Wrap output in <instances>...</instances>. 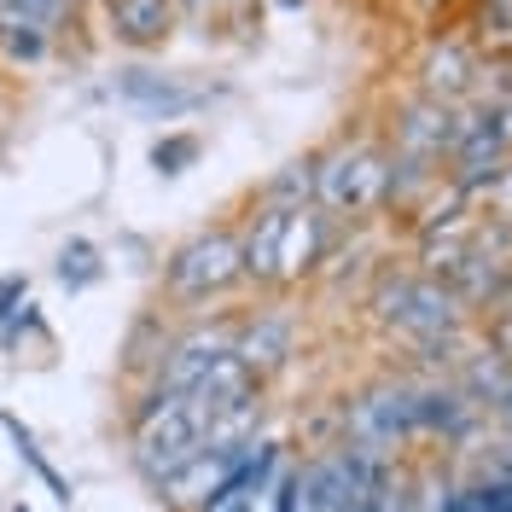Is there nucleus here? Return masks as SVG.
<instances>
[{
    "mask_svg": "<svg viewBox=\"0 0 512 512\" xmlns=\"http://www.w3.org/2000/svg\"><path fill=\"white\" fill-rule=\"evenodd\" d=\"M216 408L198 396V390H152L140 408H134V472L140 478L163 483L169 472H181L192 454H204V431H210Z\"/></svg>",
    "mask_w": 512,
    "mask_h": 512,
    "instance_id": "obj_1",
    "label": "nucleus"
},
{
    "mask_svg": "<svg viewBox=\"0 0 512 512\" xmlns=\"http://www.w3.org/2000/svg\"><path fill=\"white\" fill-rule=\"evenodd\" d=\"M373 309H379V320H390L396 332H408V338L425 344V350L454 344V332H460V297H448L443 286L414 280V274L384 280L379 297H373Z\"/></svg>",
    "mask_w": 512,
    "mask_h": 512,
    "instance_id": "obj_2",
    "label": "nucleus"
},
{
    "mask_svg": "<svg viewBox=\"0 0 512 512\" xmlns=\"http://www.w3.org/2000/svg\"><path fill=\"white\" fill-rule=\"evenodd\" d=\"M245 274V256L233 233H198L187 251H175L169 262V291L175 297H210V291L233 286Z\"/></svg>",
    "mask_w": 512,
    "mask_h": 512,
    "instance_id": "obj_3",
    "label": "nucleus"
},
{
    "mask_svg": "<svg viewBox=\"0 0 512 512\" xmlns=\"http://www.w3.org/2000/svg\"><path fill=\"white\" fill-rule=\"evenodd\" d=\"M251 448H256V437L251 443H239V448H204V454H192L181 472H169V478L158 483V495L175 512H204L210 507V495H216V489L251 460Z\"/></svg>",
    "mask_w": 512,
    "mask_h": 512,
    "instance_id": "obj_4",
    "label": "nucleus"
},
{
    "mask_svg": "<svg viewBox=\"0 0 512 512\" xmlns=\"http://www.w3.org/2000/svg\"><path fill=\"white\" fill-rule=\"evenodd\" d=\"M233 326H192L187 338H175L169 350H163V367H158V390H192V384L204 379L216 361H227L233 355Z\"/></svg>",
    "mask_w": 512,
    "mask_h": 512,
    "instance_id": "obj_5",
    "label": "nucleus"
},
{
    "mask_svg": "<svg viewBox=\"0 0 512 512\" xmlns=\"http://www.w3.org/2000/svg\"><path fill=\"white\" fill-rule=\"evenodd\" d=\"M384 181H390V169L373 152H350L332 169H315V192L326 210H367L384 198Z\"/></svg>",
    "mask_w": 512,
    "mask_h": 512,
    "instance_id": "obj_6",
    "label": "nucleus"
},
{
    "mask_svg": "<svg viewBox=\"0 0 512 512\" xmlns=\"http://www.w3.org/2000/svg\"><path fill=\"white\" fill-rule=\"evenodd\" d=\"M233 355L245 361V373L262 379V373H274V367H286L291 355V320L286 315H256L239 338H233Z\"/></svg>",
    "mask_w": 512,
    "mask_h": 512,
    "instance_id": "obj_7",
    "label": "nucleus"
},
{
    "mask_svg": "<svg viewBox=\"0 0 512 512\" xmlns=\"http://www.w3.org/2000/svg\"><path fill=\"white\" fill-rule=\"evenodd\" d=\"M402 163H431L443 158V146H454V117H448V105H414L408 117H402Z\"/></svg>",
    "mask_w": 512,
    "mask_h": 512,
    "instance_id": "obj_8",
    "label": "nucleus"
},
{
    "mask_svg": "<svg viewBox=\"0 0 512 512\" xmlns=\"http://www.w3.org/2000/svg\"><path fill=\"white\" fill-rule=\"evenodd\" d=\"M117 94L134 99V105H146L152 117H181V111H198V105H204V94L175 88L158 70H123V76H117Z\"/></svg>",
    "mask_w": 512,
    "mask_h": 512,
    "instance_id": "obj_9",
    "label": "nucleus"
},
{
    "mask_svg": "<svg viewBox=\"0 0 512 512\" xmlns=\"http://www.w3.org/2000/svg\"><path fill=\"white\" fill-rule=\"evenodd\" d=\"M320 256V216L315 210H291L286 233H280V256H274V280H297L309 274Z\"/></svg>",
    "mask_w": 512,
    "mask_h": 512,
    "instance_id": "obj_10",
    "label": "nucleus"
},
{
    "mask_svg": "<svg viewBox=\"0 0 512 512\" xmlns=\"http://www.w3.org/2000/svg\"><path fill=\"white\" fill-rule=\"evenodd\" d=\"M111 6V30L123 41H158L169 35V0H105Z\"/></svg>",
    "mask_w": 512,
    "mask_h": 512,
    "instance_id": "obj_11",
    "label": "nucleus"
},
{
    "mask_svg": "<svg viewBox=\"0 0 512 512\" xmlns=\"http://www.w3.org/2000/svg\"><path fill=\"white\" fill-rule=\"evenodd\" d=\"M280 233H286V210H262L251 227V239L239 245L245 256V274L251 280H274V256H280Z\"/></svg>",
    "mask_w": 512,
    "mask_h": 512,
    "instance_id": "obj_12",
    "label": "nucleus"
},
{
    "mask_svg": "<svg viewBox=\"0 0 512 512\" xmlns=\"http://www.w3.org/2000/svg\"><path fill=\"white\" fill-rule=\"evenodd\" d=\"M309 192H315V163H291V169H280L274 181H268V192H262V210H309Z\"/></svg>",
    "mask_w": 512,
    "mask_h": 512,
    "instance_id": "obj_13",
    "label": "nucleus"
},
{
    "mask_svg": "<svg viewBox=\"0 0 512 512\" xmlns=\"http://www.w3.org/2000/svg\"><path fill=\"white\" fill-rule=\"evenodd\" d=\"M0 47H6L12 64H35L47 53V30L30 24V18H18V12H6V18H0Z\"/></svg>",
    "mask_w": 512,
    "mask_h": 512,
    "instance_id": "obj_14",
    "label": "nucleus"
},
{
    "mask_svg": "<svg viewBox=\"0 0 512 512\" xmlns=\"http://www.w3.org/2000/svg\"><path fill=\"white\" fill-rule=\"evenodd\" d=\"M59 280L70 291H82V286H94L99 280V251L88 245V239H70V245L59 251Z\"/></svg>",
    "mask_w": 512,
    "mask_h": 512,
    "instance_id": "obj_15",
    "label": "nucleus"
},
{
    "mask_svg": "<svg viewBox=\"0 0 512 512\" xmlns=\"http://www.w3.org/2000/svg\"><path fill=\"white\" fill-rule=\"evenodd\" d=\"M6 437H12V443H18V454H24V460H30L35 472H41V483H47V489H53V495H59L64 507H70V483L59 478V472H53V466H47V454H41V448H35V437L30 431H24V425H18V419L6 414Z\"/></svg>",
    "mask_w": 512,
    "mask_h": 512,
    "instance_id": "obj_16",
    "label": "nucleus"
},
{
    "mask_svg": "<svg viewBox=\"0 0 512 512\" xmlns=\"http://www.w3.org/2000/svg\"><path fill=\"white\" fill-rule=\"evenodd\" d=\"M152 163H158V175H181L187 163H198V134H163L152 146Z\"/></svg>",
    "mask_w": 512,
    "mask_h": 512,
    "instance_id": "obj_17",
    "label": "nucleus"
},
{
    "mask_svg": "<svg viewBox=\"0 0 512 512\" xmlns=\"http://www.w3.org/2000/svg\"><path fill=\"white\" fill-rule=\"evenodd\" d=\"M425 82H431L437 94H460V88H466V53H460V47H443V53L431 59V76H425Z\"/></svg>",
    "mask_w": 512,
    "mask_h": 512,
    "instance_id": "obj_18",
    "label": "nucleus"
},
{
    "mask_svg": "<svg viewBox=\"0 0 512 512\" xmlns=\"http://www.w3.org/2000/svg\"><path fill=\"white\" fill-rule=\"evenodd\" d=\"M507 379H512V373L501 367V355H478V361H472V373H466V396H489V402H495Z\"/></svg>",
    "mask_w": 512,
    "mask_h": 512,
    "instance_id": "obj_19",
    "label": "nucleus"
},
{
    "mask_svg": "<svg viewBox=\"0 0 512 512\" xmlns=\"http://www.w3.org/2000/svg\"><path fill=\"white\" fill-rule=\"evenodd\" d=\"M466 507L472 512H512V478H495V483L466 489Z\"/></svg>",
    "mask_w": 512,
    "mask_h": 512,
    "instance_id": "obj_20",
    "label": "nucleus"
},
{
    "mask_svg": "<svg viewBox=\"0 0 512 512\" xmlns=\"http://www.w3.org/2000/svg\"><path fill=\"white\" fill-rule=\"evenodd\" d=\"M24 303H30V280H24V274H6V280H0V326L18 315Z\"/></svg>",
    "mask_w": 512,
    "mask_h": 512,
    "instance_id": "obj_21",
    "label": "nucleus"
},
{
    "mask_svg": "<svg viewBox=\"0 0 512 512\" xmlns=\"http://www.w3.org/2000/svg\"><path fill=\"white\" fill-rule=\"evenodd\" d=\"M379 501H384V489H373V495H361V489H355L350 501H344V512H379Z\"/></svg>",
    "mask_w": 512,
    "mask_h": 512,
    "instance_id": "obj_22",
    "label": "nucleus"
},
{
    "mask_svg": "<svg viewBox=\"0 0 512 512\" xmlns=\"http://www.w3.org/2000/svg\"><path fill=\"white\" fill-rule=\"evenodd\" d=\"M495 408H501V419H507V425H512V379L501 384V396H495Z\"/></svg>",
    "mask_w": 512,
    "mask_h": 512,
    "instance_id": "obj_23",
    "label": "nucleus"
},
{
    "mask_svg": "<svg viewBox=\"0 0 512 512\" xmlns=\"http://www.w3.org/2000/svg\"><path fill=\"white\" fill-rule=\"evenodd\" d=\"M379 512H396V507H390V495H384V501H379Z\"/></svg>",
    "mask_w": 512,
    "mask_h": 512,
    "instance_id": "obj_24",
    "label": "nucleus"
},
{
    "mask_svg": "<svg viewBox=\"0 0 512 512\" xmlns=\"http://www.w3.org/2000/svg\"><path fill=\"white\" fill-rule=\"evenodd\" d=\"M501 286H507V303H512V274H507V280H501Z\"/></svg>",
    "mask_w": 512,
    "mask_h": 512,
    "instance_id": "obj_25",
    "label": "nucleus"
},
{
    "mask_svg": "<svg viewBox=\"0 0 512 512\" xmlns=\"http://www.w3.org/2000/svg\"><path fill=\"white\" fill-rule=\"evenodd\" d=\"M6 12H12V0H0V18H6Z\"/></svg>",
    "mask_w": 512,
    "mask_h": 512,
    "instance_id": "obj_26",
    "label": "nucleus"
},
{
    "mask_svg": "<svg viewBox=\"0 0 512 512\" xmlns=\"http://www.w3.org/2000/svg\"><path fill=\"white\" fill-rule=\"evenodd\" d=\"M12 512H30V507H24V501H18V507H12Z\"/></svg>",
    "mask_w": 512,
    "mask_h": 512,
    "instance_id": "obj_27",
    "label": "nucleus"
},
{
    "mask_svg": "<svg viewBox=\"0 0 512 512\" xmlns=\"http://www.w3.org/2000/svg\"><path fill=\"white\" fill-rule=\"evenodd\" d=\"M187 6H198V0H187Z\"/></svg>",
    "mask_w": 512,
    "mask_h": 512,
    "instance_id": "obj_28",
    "label": "nucleus"
}]
</instances>
